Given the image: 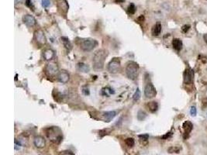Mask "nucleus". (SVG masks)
Returning <instances> with one entry per match:
<instances>
[{
    "label": "nucleus",
    "instance_id": "nucleus-1",
    "mask_svg": "<svg viewBox=\"0 0 207 155\" xmlns=\"http://www.w3.org/2000/svg\"><path fill=\"white\" fill-rule=\"evenodd\" d=\"M108 56V51L105 49H100L95 51L93 56V67L95 70H102L104 67V62Z\"/></svg>",
    "mask_w": 207,
    "mask_h": 155
},
{
    "label": "nucleus",
    "instance_id": "nucleus-2",
    "mask_svg": "<svg viewBox=\"0 0 207 155\" xmlns=\"http://www.w3.org/2000/svg\"><path fill=\"white\" fill-rule=\"evenodd\" d=\"M138 71H139V65L134 61H130L126 67V73L127 77L130 80H136L138 76Z\"/></svg>",
    "mask_w": 207,
    "mask_h": 155
},
{
    "label": "nucleus",
    "instance_id": "nucleus-3",
    "mask_svg": "<svg viewBox=\"0 0 207 155\" xmlns=\"http://www.w3.org/2000/svg\"><path fill=\"white\" fill-rule=\"evenodd\" d=\"M98 45V42L94 39L85 38L82 39L80 41V47L84 51H91L92 50Z\"/></svg>",
    "mask_w": 207,
    "mask_h": 155
},
{
    "label": "nucleus",
    "instance_id": "nucleus-4",
    "mask_svg": "<svg viewBox=\"0 0 207 155\" xmlns=\"http://www.w3.org/2000/svg\"><path fill=\"white\" fill-rule=\"evenodd\" d=\"M45 73L48 77H54L56 74H58V65L57 62L54 61L48 62L45 67Z\"/></svg>",
    "mask_w": 207,
    "mask_h": 155
},
{
    "label": "nucleus",
    "instance_id": "nucleus-5",
    "mask_svg": "<svg viewBox=\"0 0 207 155\" xmlns=\"http://www.w3.org/2000/svg\"><path fill=\"white\" fill-rule=\"evenodd\" d=\"M120 68H121V65H120V60L118 57H114V58H113L107 66V69L109 72H110L112 74H116L119 72L120 71Z\"/></svg>",
    "mask_w": 207,
    "mask_h": 155
},
{
    "label": "nucleus",
    "instance_id": "nucleus-6",
    "mask_svg": "<svg viewBox=\"0 0 207 155\" xmlns=\"http://www.w3.org/2000/svg\"><path fill=\"white\" fill-rule=\"evenodd\" d=\"M57 6L60 14L61 16H66L69 9V5L67 0H57Z\"/></svg>",
    "mask_w": 207,
    "mask_h": 155
},
{
    "label": "nucleus",
    "instance_id": "nucleus-7",
    "mask_svg": "<svg viewBox=\"0 0 207 155\" xmlns=\"http://www.w3.org/2000/svg\"><path fill=\"white\" fill-rule=\"evenodd\" d=\"M144 95L147 98H154L157 95V91L156 89L154 88L152 83H148L146 85L144 88Z\"/></svg>",
    "mask_w": 207,
    "mask_h": 155
},
{
    "label": "nucleus",
    "instance_id": "nucleus-8",
    "mask_svg": "<svg viewBox=\"0 0 207 155\" xmlns=\"http://www.w3.org/2000/svg\"><path fill=\"white\" fill-rule=\"evenodd\" d=\"M34 37H35V39H36L37 42L40 45H44L46 44V42H47V39H46V37L44 35V33L41 30H37L35 32Z\"/></svg>",
    "mask_w": 207,
    "mask_h": 155
},
{
    "label": "nucleus",
    "instance_id": "nucleus-9",
    "mask_svg": "<svg viewBox=\"0 0 207 155\" xmlns=\"http://www.w3.org/2000/svg\"><path fill=\"white\" fill-rule=\"evenodd\" d=\"M194 73L191 68H188L184 73V82L186 85L191 84L193 82Z\"/></svg>",
    "mask_w": 207,
    "mask_h": 155
},
{
    "label": "nucleus",
    "instance_id": "nucleus-10",
    "mask_svg": "<svg viewBox=\"0 0 207 155\" xmlns=\"http://www.w3.org/2000/svg\"><path fill=\"white\" fill-rule=\"evenodd\" d=\"M116 116V111H110V112H104L101 113L100 119L105 122H110L111 120Z\"/></svg>",
    "mask_w": 207,
    "mask_h": 155
},
{
    "label": "nucleus",
    "instance_id": "nucleus-11",
    "mask_svg": "<svg viewBox=\"0 0 207 155\" xmlns=\"http://www.w3.org/2000/svg\"><path fill=\"white\" fill-rule=\"evenodd\" d=\"M69 74L65 70H61L57 74V79L62 84H66L69 81Z\"/></svg>",
    "mask_w": 207,
    "mask_h": 155
},
{
    "label": "nucleus",
    "instance_id": "nucleus-12",
    "mask_svg": "<svg viewBox=\"0 0 207 155\" xmlns=\"http://www.w3.org/2000/svg\"><path fill=\"white\" fill-rule=\"evenodd\" d=\"M23 21L24 23L29 27H32L33 26H35V24H36V20L31 15L27 14V15L23 16Z\"/></svg>",
    "mask_w": 207,
    "mask_h": 155
},
{
    "label": "nucleus",
    "instance_id": "nucleus-13",
    "mask_svg": "<svg viewBox=\"0 0 207 155\" xmlns=\"http://www.w3.org/2000/svg\"><path fill=\"white\" fill-rule=\"evenodd\" d=\"M43 57L46 61H51L54 57V52L51 49H46L43 52Z\"/></svg>",
    "mask_w": 207,
    "mask_h": 155
},
{
    "label": "nucleus",
    "instance_id": "nucleus-14",
    "mask_svg": "<svg viewBox=\"0 0 207 155\" xmlns=\"http://www.w3.org/2000/svg\"><path fill=\"white\" fill-rule=\"evenodd\" d=\"M34 144L37 147L39 148H41L44 147L45 146V140L44 137L41 136H36L35 138H34Z\"/></svg>",
    "mask_w": 207,
    "mask_h": 155
},
{
    "label": "nucleus",
    "instance_id": "nucleus-15",
    "mask_svg": "<svg viewBox=\"0 0 207 155\" xmlns=\"http://www.w3.org/2000/svg\"><path fill=\"white\" fill-rule=\"evenodd\" d=\"M77 69L81 72L88 73L90 71V67L88 65L84 64V63H78L77 65Z\"/></svg>",
    "mask_w": 207,
    "mask_h": 155
},
{
    "label": "nucleus",
    "instance_id": "nucleus-16",
    "mask_svg": "<svg viewBox=\"0 0 207 155\" xmlns=\"http://www.w3.org/2000/svg\"><path fill=\"white\" fill-rule=\"evenodd\" d=\"M161 25L160 22H157L152 28V30H151L152 35L154 37H157L161 33Z\"/></svg>",
    "mask_w": 207,
    "mask_h": 155
},
{
    "label": "nucleus",
    "instance_id": "nucleus-17",
    "mask_svg": "<svg viewBox=\"0 0 207 155\" xmlns=\"http://www.w3.org/2000/svg\"><path fill=\"white\" fill-rule=\"evenodd\" d=\"M172 45H173V47L175 50H178V51H179L182 50V42L180 39H178V38H175L173 40V42H172Z\"/></svg>",
    "mask_w": 207,
    "mask_h": 155
},
{
    "label": "nucleus",
    "instance_id": "nucleus-18",
    "mask_svg": "<svg viewBox=\"0 0 207 155\" xmlns=\"http://www.w3.org/2000/svg\"><path fill=\"white\" fill-rule=\"evenodd\" d=\"M147 106L148 108V110L151 112H155L158 109V105L157 102H154V101L149 102L147 104Z\"/></svg>",
    "mask_w": 207,
    "mask_h": 155
},
{
    "label": "nucleus",
    "instance_id": "nucleus-19",
    "mask_svg": "<svg viewBox=\"0 0 207 155\" xmlns=\"http://www.w3.org/2000/svg\"><path fill=\"white\" fill-rule=\"evenodd\" d=\"M182 127L184 129V130H185V133H188L192 131V127H193V126H192V123L190 122V121H185V123H183L182 125Z\"/></svg>",
    "mask_w": 207,
    "mask_h": 155
},
{
    "label": "nucleus",
    "instance_id": "nucleus-20",
    "mask_svg": "<svg viewBox=\"0 0 207 155\" xmlns=\"http://www.w3.org/2000/svg\"><path fill=\"white\" fill-rule=\"evenodd\" d=\"M61 39V41H62L63 44H64V46H65V47L68 50H71V48H72V44H71V41H69V39L68 37H62Z\"/></svg>",
    "mask_w": 207,
    "mask_h": 155
},
{
    "label": "nucleus",
    "instance_id": "nucleus-21",
    "mask_svg": "<svg viewBox=\"0 0 207 155\" xmlns=\"http://www.w3.org/2000/svg\"><path fill=\"white\" fill-rule=\"evenodd\" d=\"M136 12V7L134 3H130L127 8V13L129 15H134Z\"/></svg>",
    "mask_w": 207,
    "mask_h": 155
},
{
    "label": "nucleus",
    "instance_id": "nucleus-22",
    "mask_svg": "<svg viewBox=\"0 0 207 155\" xmlns=\"http://www.w3.org/2000/svg\"><path fill=\"white\" fill-rule=\"evenodd\" d=\"M146 117H147V113L144 111H143V110L138 111V112H137V119H139L140 121H142V120H143Z\"/></svg>",
    "mask_w": 207,
    "mask_h": 155
},
{
    "label": "nucleus",
    "instance_id": "nucleus-23",
    "mask_svg": "<svg viewBox=\"0 0 207 155\" xmlns=\"http://www.w3.org/2000/svg\"><path fill=\"white\" fill-rule=\"evenodd\" d=\"M113 93H114V91H112L111 89H109V88H105V89H103L102 90V94L103 95L107 96V97H109V96H110V95L113 94Z\"/></svg>",
    "mask_w": 207,
    "mask_h": 155
},
{
    "label": "nucleus",
    "instance_id": "nucleus-24",
    "mask_svg": "<svg viewBox=\"0 0 207 155\" xmlns=\"http://www.w3.org/2000/svg\"><path fill=\"white\" fill-rule=\"evenodd\" d=\"M181 151V147H171L168 148V153H179V151Z\"/></svg>",
    "mask_w": 207,
    "mask_h": 155
},
{
    "label": "nucleus",
    "instance_id": "nucleus-25",
    "mask_svg": "<svg viewBox=\"0 0 207 155\" xmlns=\"http://www.w3.org/2000/svg\"><path fill=\"white\" fill-rule=\"evenodd\" d=\"M125 143L129 147H132L134 145V140L133 138H127L125 140Z\"/></svg>",
    "mask_w": 207,
    "mask_h": 155
},
{
    "label": "nucleus",
    "instance_id": "nucleus-26",
    "mask_svg": "<svg viewBox=\"0 0 207 155\" xmlns=\"http://www.w3.org/2000/svg\"><path fill=\"white\" fill-rule=\"evenodd\" d=\"M140 91L139 89H137V91H135L134 96H133V99H134V101H138L140 99Z\"/></svg>",
    "mask_w": 207,
    "mask_h": 155
},
{
    "label": "nucleus",
    "instance_id": "nucleus-27",
    "mask_svg": "<svg viewBox=\"0 0 207 155\" xmlns=\"http://www.w3.org/2000/svg\"><path fill=\"white\" fill-rule=\"evenodd\" d=\"M50 5V0H42V5H43V6H44V8L48 7Z\"/></svg>",
    "mask_w": 207,
    "mask_h": 155
},
{
    "label": "nucleus",
    "instance_id": "nucleus-28",
    "mask_svg": "<svg viewBox=\"0 0 207 155\" xmlns=\"http://www.w3.org/2000/svg\"><path fill=\"white\" fill-rule=\"evenodd\" d=\"M189 29H190V25H188V24L184 25V26L182 27V31L183 33H187Z\"/></svg>",
    "mask_w": 207,
    "mask_h": 155
},
{
    "label": "nucleus",
    "instance_id": "nucleus-29",
    "mask_svg": "<svg viewBox=\"0 0 207 155\" xmlns=\"http://www.w3.org/2000/svg\"><path fill=\"white\" fill-rule=\"evenodd\" d=\"M190 113H191V115H192V116H196V113H197V112H196V108H195V106H192V107L191 108Z\"/></svg>",
    "mask_w": 207,
    "mask_h": 155
},
{
    "label": "nucleus",
    "instance_id": "nucleus-30",
    "mask_svg": "<svg viewBox=\"0 0 207 155\" xmlns=\"http://www.w3.org/2000/svg\"><path fill=\"white\" fill-rule=\"evenodd\" d=\"M139 137H140V138H141L143 140H147L149 136L147 134H143V135H140Z\"/></svg>",
    "mask_w": 207,
    "mask_h": 155
},
{
    "label": "nucleus",
    "instance_id": "nucleus-31",
    "mask_svg": "<svg viewBox=\"0 0 207 155\" xmlns=\"http://www.w3.org/2000/svg\"><path fill=\"white\" fill-rule=\"evenodd\" d=\"M26 5L28 7H33V5H32V2H31V0H26Z\"/></svg>",
    "mask_w": 207,
    "mask_h": 155
},
{
    "label": "nucleus",
    "instance_id": "nucleus-32",
    "mask_svg": "<svg viewBox=\"0 0 207 155\" xmlns=\"http://www.w3.org/2000/svg\"><path fill=\"white\" fill-rule=\"evenodd\" d=\"M202 102H203V108L207 107V98L203 99V101H202Z\"/></svg>",
    "mask_w": 207,
    "mask_h": 155
},
{
    "label": "nucleus",
    "instance_id": "nucleus-33",
    "mask_svg": "<svg viewBox=\"0 0 207 155\" xmlns=\"http://www.w3.org/2000/svg\"><path fill=\"white\" fill-rule=\"evenodd\" d=\"M171 136V133H168L166 135L162 136V139H167V138H168V137Z\"/></svg>",
    "mask_w": 207,
    "mask_h": 155
},
{
    "label": "nucleus",
    "instance_id": "nucleus-34",
    "mask_svg": "<svg viewBox=\"0 0 207 155\" xmlns=\"http://www.w3.org/2000/svg\"><path fill=\"white\" fill-rule=\"evenodd\" d=\"M62 155H74V154L71 152H70V151H66V152L63 153Z\"/></svg>",
    "mask_w": 207,
    "mask_h": 155
},
{
    "label": "nucleus",
    "instance_id": "nucleus-35",
    "mask_svg": "<svg viewBox=\"0 0 207 155\" xmlns=\"http://www.w3.org/2000/svg\"><path fill=\"white\" fill-rule=\"evenodd\" d=\"M199 57H201V58H203V59H201L203 61V63H206V61H207V60H206V57H203V56H199Z\"/></svg>",
    "mask_w": 207,
    "mask_h": 155
},
{
    "label": "nucleus",
    "instance_id": "nucleus-36",
    "mask_svg": "<svg viewBox=\"0 0 207 155\" xmlns=\"http://www.w3.org/2000/svg\"><path fill=\"white\" fill-rule=\"evenodd\" d=\"M143 20H144V17H143V16H140L139 18H138V21H141L143 22Z\"/></svg>",
    "mask_w": 207,
    "mask_h": 155
},
{
    "label": "nucleus",
    "instance_id": "nucleus-37",
    "mask_svg": "<svg viewBox=\"0 0 207 155\" xmlns=\"http://www.w3.org/2000/svg\"><path fill=\"white\" fill-rule=\"evenodd\" d=\"M115 2H118V3H122V2H125V0H115Z\"/></svg>",
    "mask_w": 207,
    "mask_h": 155
},
{
    "label": "nucleus",
    "instance_id": "nucleus-38",
    "mask_svg": "<svg viewBox=\"0 0 207 155\" xmlns=\"http://www.w3.org/2000/svg\"><path fill=\"white\" fill-rule=\"evenodd\" d=\"M203 38H204V40H205L206 43L207 44V34H205V35H204V37H203Z\"/></svg>",
    "mask_w": 207,
    "mask_h": 155
}]
</instances>
